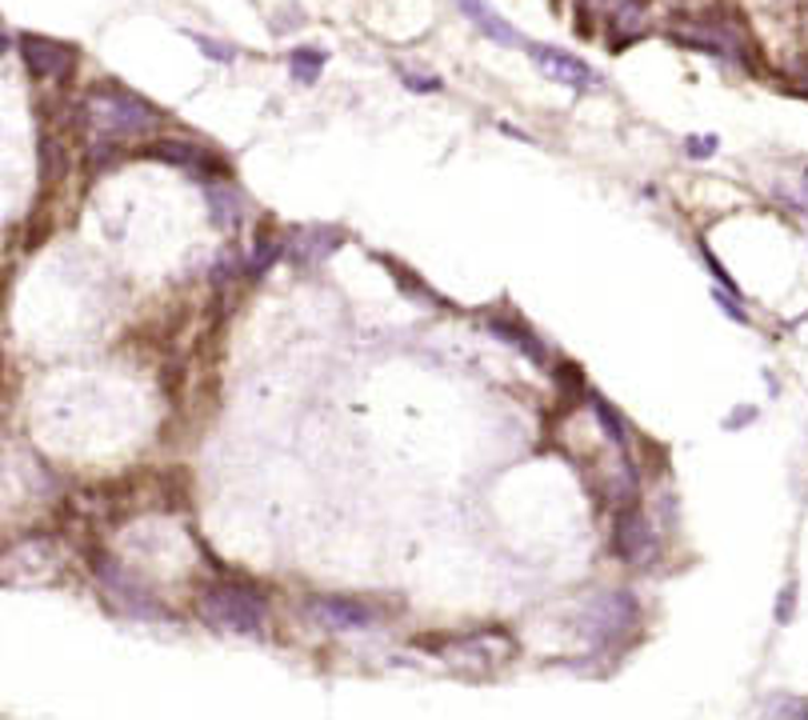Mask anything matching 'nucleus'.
<instances>
[{
  "label": "nucleus",
  "instance_id": "aec40b11",
  "mask_svg": "<svg viewBox=\"0 0 808 720\" xmlns=\"http://www.w3.org/2000/svg\"><path fill=\"white\" fill-rule=\"evenodd\" d=\"M577 4V17H580V24H600L605 29V21H609V12L617 9L620 0H573Z\"/></svg>",
  "mask_w": 808,
  "mask_h": 720
},
{
  "label": "nucleus",
  "instance_id": "f257e3e1",
  "mask_svg": "<svg viewBox=\"0 0 808 720\" xmlns=\"http://www.w3.org/2000/svg\"><path fill=\"white\" fill-rule=\"evenodd\" d=\"M76 116H81L88 153H108V148H120L125 140H140V136L157 133L160 121H165V113L153 101H145L140 93L116 81L88 88L81 96Z\"/></svg>",
  "mask_w": 808,
  "mask_h": 720
},
{
  "label": "nucleus",
  "instance_id": "b1692460",
  "mask_svg": "<svg viewBox=\"0 0 808 720\" xmlns=\"http://www.w3.org/2000/svg\"><path fill=\"white\" fill-rule=\"evenodd\" d=\"M713 301L721 304V313L733 316L736 324H748V313L741 309V296L736 293H728V289H713Z\"/></svg>",
  "mask_w": 808,
  "mask_h": 720
},
{
  "label": "nucleus",
  "instance_id": "7ed1b4c3",
  "mask_svg": "<svg viewBox=\"0 0 808 720\" xmlns=\"http://www.w3.org/2000/svg\"><path fill=\"white\" fill-rule=\"evenodd\" d=\"M200 616H204V625L221 628V633L252 637L269 625V596L244 581H217L200 593Z\"/></svg>",
  "mask_w": 808,
  "mask_h": 720
},
{
  "label": "nucleus",
  "instance_id": "a211bd4d",
  "mask_svg": "<svg viewBox=\"0 0 808 720\" xmlns=\"http://www.w3.org/2000/svg\"><path fill=\"white\" fill-rule=\"evenodd\" d=\"M284 257V237L273 240V237H256V244H252L249 252V264H244V276H252V281H261L264 272L273 269L276 261Z\"/></svg>",
  "mask_w": 808,
  "mask_h": 720
},
{
  "label": "nucleus",
  "instance_id": "5701e85b",
  "mask_svg": "<svg viewBox=\"0 0 808 720\" xmlns=\"http://www.w3.org/2000/svg\"><path fill=\"white\" fill-rule=\"evenodd\" d=\"M765 717H808V700L797 697H777L765 705Z\"/></svg>",
  "mask_w": 808,
  "mask_h": 720
},
{
  "label": "nucleus",
  "instance_id": "412c9836",
  "mask_svg": "<svg viewBox=\"0 0 808 720\" xmlns=\"http://www.w3.org/2000/svg\"><path fill=\"white\" fill-rule=\"evenodd\" d=\"M716 145H721V136H713V133L689 136V140H684V157H689V160H709L716 153Z\"/></svg>",
  "mask_w": 808,
  "mask_h": 720
},
{
  "label": "nucleus",
  "instance_id": "dca6fc26",
  "mask_svg": "<svg viewBox=\"0 0 808 720\" xmlns=\"http://www.w3.org/2000/svg\"><path fill=\"white\" fill-rule=\"evenodd\" d=\"M325 64H328V53L321 44H301V49L288 53V76H293L296 84L313 88V84L321 81V73H325Z\"/></svg>",
  "mask_w": 808,
  "mask_h": 720
},
{
  "label": "nucleus",
  "instance_id": "0eeeda50",
  "mask_svg": "<svg viewBox=\"0 0 808 720\" xmlns=\"http://www.w3.org/2000/svg\"><path fill=\"white\" fill-rule=\"evenodd\" d=\"M525 49H528V61L541 69V76H548V81L560 84V88H573V93H600V88H605L600 73L585 61V56L568 53V49H557V44L525 41Z\"/></svg>",
  "mask_w": 808,
  "mask_h": 720
},
{
  "label": "nucleus",
  "instance_id": "9b49d317",
  "mask_svg": "<svg viewBox=\"0 0 808 720\" xmlns=\"http://www.w3.org/2000/svg\"><path fill=\"white\" fill-rule=\"evenodd\" d=\"M340 244H345V232L336 225H305V229H293L284 237V257H293L296 264H321Z\"/></svg>",
  "mask_w": 808,
  "mask_h": 720
},
{
  "label": "nucleus",
  "instance_id": "ddd939ff",
  "mask_svg": "<svg viewBox=\"0 0 808 720\" xmlns=\"http://www.w3.org/2000/svg\"><path fill=\"white\" fill-rule=\"evenodd\" d=\"M204 200H209V212H212V225H217V229L232 232L244 220V205H241V197L232 192L229 180H209V185H204Z\"/></svg>",
  "mask_w": 808,
  "mask_h": 720
},
{
  "label": "nucleus",
  "instance_id": "393cba45",
  "mask_svg": "<svg viewBox=\"0 0 808 720\" xmlns=\"http://www.w3.org/2000/svg\"><path fill=\"white\" fill-rule=\"evenodd\" d=\"M793 601H797V585H788L785 593H780V601H777V620H788V616H793Z\"/></svg>",
  "mask_w": 808,
  "mask_h": 720
},
{
  "label": "nucleus",
  "instance_id": "f3484780",
  "mask_svg": "<svg viewBox=\"0 0 808 720\" xmlns=\"http://www.w3.org/2000/svg\"><path fill=\"white\" fill-rule=\"evenodd\" d=\"M148 157L168 160V165H180V168H197L200 177H204V165H209L204 148H200V145H185V140H157V145L148 148Z\"/></svg>",
  "mask_w": 808,
  "mask_h": 720
},
{
  "label": "nucleus",
  "instance_id": "9d476101",
  "mask_svg": "<svg viewBox=\"0 0 808 720\" xmlns=\"http://www.w3.org/2000/svg\"><path fill=\"white\" fill-rule=\"evenodd\" d=\"M441 660H449V665H461V668H476V672H484V668L501 665L508 653H513V640L501 637V633H493V628H484V633H469V637H457V640H441Z\"/></svg>",
  "mask_w": 808,
  "mask_h": 720
},
{
  "label": "nucleus",
  "instance_id": "20e7f679",
  "mask_svg": "<svg viewBox=\"0 0 808 720\" xmlns=\"http://www.w3.org/2000/svg\"><path fill=\"white\" fill-rule=\"evenodd\" d=\"M664 36L681 49H693V53L721 56V61H748L745 32L725 17H676L664 29Z\"/></svg>",
  "mask_w": 808,
  "mask_h": 720
},
{
  "label": "nucleus",
  "instance_id": "423d86ee",
  "mask_svg": "<svg viewBox=\"0 0 808 720\" xmlns=\"http://www.w3.org/2000/svg\"><path fill=\"white\" fill-rule=\"evenodd\" d=\"M612 553L625 564H632V568H649L657 561V553H661L657 529L632 501L620 504L617 516H612Z\"/></svg>",
  "mask_w": 808,
  "mask_h": 720
},
{
  "label": "nucleus",
  "instance_id": "cd10ccee",
  "mask_svg": "<svg viewBox=\"0 0 808 720\" xmlns=\"http://www.w3.org/2000/svg\"><path fill=\"white\" fill-rule=\"evenodd\" d=\"M805 188H808V173H805Z\"/></svg>",
  "mask_w": 808,
  "mask_h": 720
},
{
  "label": "nucleus",
  "instance_id": "f03ea898",
  "mask_svg": "<svg viewBox=\"0 0 808 720\" xmlns=\"http://www.w3.org/2000/svg\"><path fill=\"white\" fill-rule=\"evenodd\" d=\"M637 628H641V605L625 588L597 593L580 608V633H585L592 657H612L617 648H625L637 637Z\"/></svg>",
  "mask_w": 808,
  "mask_h": 720
},
{
  "label": "nucleus",
  "instance_id": "1a4fd4ad",
  "mask_svg": "<svg viewBox=\"0 0 808 720\" xmlns=\"http://www.w3.org/2000/svg\"><path fill=\"white\" fill-rule=\"evenodd\" d=\"M17 44H21V61H24V69H29V76H36V81H44V84L69 81L76 61H81L76 44L53 41V36H41V32H24Z\"/></svg>",
  "mask_w": 808,
  "mask_h": 720
},
{
  "label": "nucleus",
  "instance_id": "a878e982",
  "mask_svg": "<svg viewBox=\"0 0 808 720\" xmlns=\"http://www.w3.org/2000/svg\"><path fill=\"white\" fill-rule=\"evenodd\" d=\"M753 417H756L753 408H745V413H736V417H728V420H725V428H741V425H748V420H753Z\"/></svg>",
  "mask_w": 808,
  "mask_h": 720
},
{
  "label": "nucleus",
  "instance_id": "4468645a",
  "mask_svg": "<svg viewBox=\"0 0 808 720\" xmlns=\"http://www.w3.org/2000/svg\"><path fill=\"white\" fill-rule=\"evenodd\" d=\"M588 408H592V417H597L600 432L609 437L612 449H617L620 457H629V449H632V428H629V420H625L617 413V408H612V400H605L600 393H588Z\"/></svg>",
  "mask_w": 808,
  "mask_h": 720
},
{
  "label": "nucleus",
  "instance_id": "6e6552de",
  "mask_svg": "<svg viewBox=\"0 0 808 720\" xmlns=\"http://www.w3.org/2000/svg\"><path fill=\"white\" fill-rule=\"evenodd\" d=\"M308 620H316L328 633H368L385 620L377 605H368L360 596H313L305 605Z\"/></svg>",
  "mask_w": 808,
  "mask_h": 720
},
{
  "label": "nucleus",
  "instance_id": "bb28decb",
  "mask_svg": "<svg viewBox=\"0 0 808 720\" xmlns=\"http://www.w3.org/2000/svg\"><path fill=\"white\" fill-rule=\"evenodd\" d=\"M0 53H9V36H4V29H0Z\"/></svg>",
  "mask_w": 808,
  "mask_h": 720
},
{
  "label": "nucleus",
  "instance_id": "6ab92c4d",
  "mask_svg": "<svg viewBox=\"0 0 808 720\" xmlns=\"http://www.w3.org/2000/svg\"><path fill=\"white\" fill-rule=\"evenodd\" d=\"M189 41L197 44L200 53H204V61H212V64H232L237 61V44H229V41H217V36H204V32H189Z\"/></svg>",
  "mask_w": 808,
  "mask_h": 720
},
{
  "label": "nucleus",
  "instance_id": "f8f14e48",
  "mask_svg": "<svg viewBox=\"0 0 808 720\" xmlns=\"http://www.w3.org/2000/svg\"><path fill=\"white\" fill-rule=\"evenodd\" d=\"M452 4L464 12V21L473 24L484 41L501 44V49H525V36H521V32H516L508 21H504L501 9H496L493 0H452Z\"/></svg>",
  "mask_w": 808,
  "mask_h": 720
},
{
  "label": "nucleus",
  "instance_id": "4be33fe9",
  "mask_svg": "<svg viewBox=\"0 0 808 720\" xmlns=\"http://www.w3.org/2000/svg\"><path fill=\"white\" fill-rule=\"evenodd\" d=\"M400 81H405V88H409V93H441V88H444L441 76H432V73H412V69H405V73H400Z\"/></svg>",
  "mask_w": 808,
  "mask_h": 720
},
{
  "label": "nucleus",
  "instance_id": "2eb2a0df",
  "mask_svg": "<svg viewBox=\"0 0 808 720\" xmlns=\"http://www.w3.org/2000/svg\"><path fill=\"white\" fill-rule=\"evenodd\" d=\"M489 328H493V333L501 336L504 345L521 348V353H525L528 361H533V365H548V348L541 345V336H536L533 328H528V324L513 321V316H508V321H504V316H493V321H489Z\"/></svg>",
  "mask_w": 808,
  "mask_h": 720
},
{
  "label": "nucleus",
  "instance_id": "39448f33",
  "mask_svg": "<svg viewBox=\"0 0 808 720\" xmlns=\"http://www.w3.org/2000/svg\"><path fill=\"white\" fill-rule=\"evenodd\" d=\"M96 581L101 588L108 593L116 608L125 616H137V620H165V608L145 585H140L137 576L128 573L120 561H108V556H96Z\"/></svg>",
  "mask_w": 808,
  "mask_h": 720
}]
</instances>
